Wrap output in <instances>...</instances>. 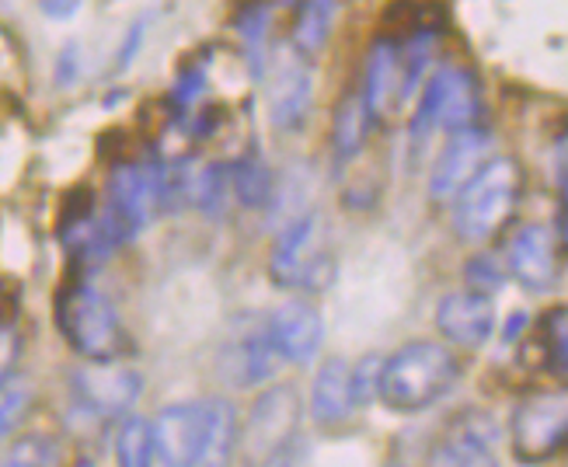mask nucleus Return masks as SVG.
<instances>
[{
	"label": "nucleus",
	"instance_id": "1",
	"mask_svg": "<svg viewBox=\"0 0 568 467\" xmlns=\"http://www.w3.org/2000/svg\"><path fill=\"white\" fill-rule=\"evenodd\" d=\"M460 377V359L447 342L415 338L384 359L377 398L398 415H415L436 405Z\"/></svg>",
	"mask_w": 568,
	"mask_h": 467
},
{
	"label": "nucleus",
	"instance_id": "2",
	"mask_svg": "<svg viewBox=\"0 0 568 467\" xmlns=\"http://www.w3.org/2000/svg\"><path fill=\"white\" fill-rule=\"evenodd\" d=\"M520 167L513 158H491L454 195V231L464 241H488L513 216L520 200Z\"/></svg>",
	"mask_w": 568,
	"mask_h": 467
},
{
	"label": "nucleus",
	"instance_id": "3",
	"mask_svg": "<svg viewBox=\"0 0 568 467\" xmlns=\"http://www.w3.org/2000/svg\"><path fill=\"white\" fill-rule=\"evenodd\" d=\"M60 332L91 363H115L122 346H126V332H122L119 311L102 290L91 283H73L60 293L57 304Z\"/></svg>",
	"mask_w": 568,
	"mask_h": 467
},
{
	"label": "nucleus",
	"instance_id": "4",
	"mask_svg": "<svg viewBox=\"0 0 568 467\" xmlns=\"http://www.w3.org/2000/svg\"><path fill=\"white\" fill-rule=\"evenodd\" d=\"M268 273L283 290L296 293H317L325 290L335 276V258L325 248V227L314 210L290 216V224L280 231Z\"/></svg>",
	"mask_w": 568,
	"mask_h": 467
},
{
	"label": "nucleus",
	"instance_id": "5",
	"mask_svg": "<svg viewBox=\"0 0 568 467\" xmlns=\"http://www.w3.org/2000/svg\"><path fill=\"white\" fill-rule=\"evenodd\" d=\"M509 444L524 464L551 460L568 447V387L534 390L513 408Z\"/></svg>",
	"mask_w": 568,
	"mask_h": 467
},
{
	"label": "nucleus",
	"instance_id": "6",
	"mask_svg": "<svg viewBox=\"0 0 568 467\" xmlns=\"http://www.w3.org/2000/svg\"><path fill=\"white\" fill-rule=\"evenodd\" d=\"M478 112H481V94L475 73L464 67H443L433 73L423 98H418V109L412 115V140L423 143L436 126L450 133L478 126Z\"/></svg>",
	"mask_w": 568,
	"mask_h": 467
},
{
	"label": "nucleus",
	"instance_id": "7",
	"mask_svg": "<svg viewBox=\"0 0 568 467\" xmlns=\"http://www.w3.org/2000/svg\"><path fill=\"white\" fill-rule=\"evenodd\" d=\"M296 429H301V395H296V387L268 384L248 412L237 450L255 464H265L293 444Z\"/></svg>",
	"mask_w": 568,
	"mask_h": 467
},
{
	"label": "nucleus",
	"instance_id": "8",
	"mask_svg": "<svg viewBox=\"0 0 568 467\" xmlns=\"http://www.w3.org/2000/svg\"><path fill=\"white\" fill-rule=\"evenodd\" d=\"M143 395V377L122 363H91L73 377V398L94 419H126Z\"/></svg>",
	"mask_w": 568,
	"mask_h": 467
},
{
	"label": "nucleus",
	"instance_id": "9",
	"mask_svg": "<svg viewBox=\"0 0 568 467\" xmlns=\"http://www.w3.org/2000/svg\"><path fill=\"white\" fill-rule=\"evenodd\" d=\"M488 161H491V133L488 130H481V126L454 130L433 164L429 195L436 203H454V195L471 182Z\"/></svg>",
	"mask_w": 568,
	"mask_h": 467
},
{
	"label": "nucleus",
	"instance_id": "10",
	"mask_svg": "<svg viewBox=\"0 0 568 467\" xmlns=\"http://www.w3.org/2000/svg\"><path fill=\"white\" fill-rule=\"evenodd\" d=\"M151 429H154V454L161 467H195L206 433V398L161 408Z\"/></svg>",
	"mask_w": 568,
	"mask_h": 467
},
{
	"label": "nucleus",
	"instance_id": "11",
	"mask_svg": "<svg viewBox=\"0 0 568 467\" xmlns=\"http://www.w3.org/2000/svg\"><path fill=\"white\" fill-rule=\"evenodd\" d=\"M265 332L276 342L283 363H293V366H311L321 346H325V317H321V311L304 297L283 301L273 311V317H268Z\"/></svg>",
	"mask_w": 568,
	"mask_h": 467
},
{
	"label": "nucleus",
	"instance_id": "12",
	"mask_svg": "<svg viewBox=\"0 0 568 467\" xmlns=\"http://www.w3.org/2000/svg\"><path fill=\"white\" fill-rule=\"evenodd\" d=\"M506 273L530 293H548L558 280V244L545 224H524L506 244Z\"/></svg>",
	"mask_w": 568,
	"mask_h": 467
},
{
	"label": "nucleus",
	"instance_id": "13",
	"mask_svg": "<svg viewBox=\"0 0 568 467\" xmlns=\"http://www.w3.org/2000/svg\"><path fill=\"white\" fill-rule=\"evenodd\" d=\"M436 328L454 349H481L496 332V304L471 290L447 293L436 307Z\"/></svg>",
	"mask_w": 568,
	"mask_h": 467
},
{
	"label": "nucleus",
	"instance_id": "14",
	"mask_svg": "<svg viewBox=\"0 0 568 467\" xmlns=\"http://www.w3.org/2000/svg\"><path fill=\"white\" fill-rule=\"evenodd\" d=\"M314 78L311 67L301 53H286L273 67V91H268V119L283 133H293L304 126L311 112Z\"/></svg>",
	"mask_w": 568,
	"mask_h": 467
},
{
	"label": "nucleus",
	"instance_id": "15",
	"mask_svg": "<svg viewBox=\"0 0 568 467\" xmlns=\"http://www.w3.org/2000/svg\"><path fill=\"white\" fill-rule=\"evenodd\" d=\"M311 419L321 426H338L356 412V395H353V363L332 356L317 366L314 384H311Z\"/></svg>",
	"mask_w": 568,
	"mask_h": 467
},
{
	"label": "nucleus",
	"instance_id": "16",
	"mask_svg": "<svg viewBox=\"0 0 568 467\" xmlns=\"http://www.w3.org/2000/svg\"><path fill=\"white\" fill-rule=\"evenodd\" d=\"M363 98L374 119H384L394 105H402V42L398 39L384 35L369 45Z\"/></svg>",
	"mask_w": 568,
	"mask_h": 467
},
{
	"label": "nucleus",
	"instance_id": "17",
	"mask_svg": "<svg viewBox=\"0 0 568 467\" xmlns=\"http://www.w3.org/2000/svg\"><path fill=\"white\" fill-rule=\"evenodd\" d=\"M241 444V423L227 398H206V433L195 467H234Z\"/></svg>",
	"mask_w": 568,
	"mask_h": 467
},
{
	"label": "nucleus",
	"instance_id": "18",
	"mask_svg": "<svg viewBox=\"0 0 568 467\" xmlns=\"http://www.w3.org/2000/svg\"><path fill=\"white\" fill-rule=\"evenodd\" d=\"M335 11H338V0H296L293 29H290L293 53H301L304 60L317 57L332 35Z\"/></svg>",
	"mask_w": 568,
	"mask_h": 467
},
{
	"label": "nucleus",
	"instance_id": "19",
	"mask_svg": "<svg viewBox=\"0 0 568 467\" xmlns=\"http://www.w3.org/2000/svg\"><path fill=\"white\" fill-rule=\"evenodd\" d=\"M369 126H374V115L366 109V98L363 91H353L345 94L338 109H335V119H332V146L342 161H353L366 140H369Z\"/></svg>",
	"mask_w": 568,
	"mask_h": 467
},
{
	"label": "nucleus",
	"instance_id": "20",
	"mask_svg": "<svg viewBox=\"0 0 568 467\" xmlns=\"http://www.w3.org/2000/svg\"><path fill=\"white\" fill-rule=\"evenodd\" d=\"M234 200L231 189V164H206L200 171H189L185 203H192L206 216H224L227 203Z\"/></svg>",
	"mask_w": 568,
	"mask_h": 467
},
{
	"label": "nucleus",
	"instance_id": "21",
	"mask_svg": "<svg viewBox=\"0 0 568 467\" xmlns=\"http://www.w3.org/2000/svg\"><path fill=\"white\" fill-rule=\"evenodd\" d=\"M283 366L286 363H283L276 342L268 338L265 328L244 338L241 356H237V380H241V387H268L280 377Z\"/></svg>",
	"mask_w": 568,
	"mask_h": 467
},
{
	"label": "nucleus",
	"instance_id": "22",
	"mask_svg": "<svg viewBox=\"0 0 568 467\" xmlns=\"http://www.w3.org/2000/svg\"><path fill=\"white\" fill-rule=\"evenodd\" d=\"M231 189H234V200L244 210H262L268 200H273L276 182H273L268 164L258 154H248L231 164Z\"/></svg>",
	"mask_w": 568,
	"mask_h": 467
},
{
	"label": "nucleus",
	"instance_id": "23",
	"mask_svg": "<svg viewBox=\"0 0 568 467\" xmlns=\"http://www.w3.org/2000/svg\"><path fill=\"white\" fill-rule=\"evenodd\" d=\"M429 467H499L491 444L478 433H457L433 447Z\"/></svg>",
	"mask_w": 568,
	"mask_h": 467
},
{
	"label": "nucleus",
	"instance_id": "24",
	"mask_svg": "<svg viewBox=\"0 0 568 467\" xmlns=\"http://www.w3.org/2000/svg\"><path fill=\"white\" fill-rule=\"evenodd\" d=\"M154 429L143 415H126L115 433V464L119 467H154Z\"/></svg>",
	"mask_w": 568,
	"mask_h": 467
},
{
	"label": "nucleus",
	"instance_id": "25",
	"mask_svg": "<svg viewBox=\"0 0 568 467\" xmlns=\"http://www.w3.org/2000/svg\"><path fill=\"white\" fill-rule=\"evenodd\" d=\"M32 398H36V387L29 377H18V374L0 377V444H8L18 433V426L24 423V415L32 408Z\"/></svg>",
	"mask_w": 568,
	"mask_h": 467
},
{
	"label": "nucleus",
	"instance_id": "26",
	"mask_svg": "<svg viewBox=\"0 0 568 467\" xmlns=\"http://www.w3.org/2000/svg\"><path fill=\"white\" fill-rule=\"evenodd\" d=\"M464 280H467V290L471 293H481V297H491L496 290H503L506 283V273L496 255H475L467 258L464 265Z\"/></svg>",
	"mask_w": 568,
	"mask_h": 467
},
{
	"label": "nucleus",
	"instance_id": "27",
	"mask_svg": "<svg viewBox=\"0 0 568 467\" xmlns=\"http://www.w3.org/2000/svg\"><path fill=\"white\" fill-rule=\"evenodd\" d=\"M381 370H384V359H381V356H363L359 363H353V395H356V408H359V405H369V402L377 398Z\"/></svg>",
	"mask_w": 568,
	"mask_h": 467
},
{
	"label": "nucleus",
	"instance_id": "28",
	"mask_svg": "<svg viewBox=\"0 0 568 467\" xmlns=\"http://www.w3.org/2000/svg\"><path fill=\"white\" fill-rule=\"evenodd\" d=\"M206 91V63H192L179 73V84H175V102L179 105H192L195 98Z\"/></svg>",
	"mask_w": 568,
	"mask_h": 467
},
{
	"label": "nucleus",
	"instance_id": "29",
	"mask_svg": "<svg viewBox=\"0 0 568 467\" xmlns=\"http://www.w3.org/2000/svg\"><path fill=\"white\" fill-rule=\"evenodd\" d=\"M143 35H146V18L133 21V29L126 32V42H122L119 57H115V70H126V67L133 63V57H136V49H140Z\"/></svg>",
	"mask_w": 568,
	"mask_h": 467
},
{
	"label": "nucleus",
	"instance_id": "30",
	"mask_svg": "<svg viewBox=\"0 0 568 467\" xmlns=\"http://www.w3.org/2000/svg\"><path fill=\"white\" fill-rule=\"evenodd\" d=\"M57 81L60 84H73V81H78V45H73V42L63 49V57L57 63Z\"/></svg>",
	"mask_w": 568,
	"mask_h": 467
},
{
	"label": "nucleus",
	"instance_id": "31",
	"mask_svg": "<svg viewBox=\"0 0 568 467\" xmlns=\"http://www.w3.org/2000/svg\"><path fill=\"white\" fill-rule=\"evenodd\" d=\"M81 4H84V0H39L42 14L57 18V21L70 18V14H78V8H81Z\"/></svg>",
	"mask_w": 568,
	"mask_h": 467
},
{
	"label": "nucleus",
	"instance_id": "32",
	"mask_svg": "<svg viewBox=\"0 0 568 467\" xmlns=\"http://www.w3.org/2000/svg\"><path fill=\"white\" fill-rule=\"evenodd\" d=\"M11 353H14V342L11 332L0 325V377H8V366H11Z\"/></svg>",
	"mask_w": 568,
	"mask_h": 467
},
{
	"label": "nucleus",
	"instance_id": "33",
	"mask_svg": "<svg viewBox=\"0 0 568 467\" xmlns=\"http://www.w3.org/2000/svg\"><path fill=\"white\" fill-rule=\"evenodd\" d=\"M0 467H45V460H39V457H29V454H24V450H18L14 457L0 460Z\"/></svg>",
	"mask_w": 568,
	"mask_h": 467
},
{
	"label": "nucleus",
	"instance_id": "34",
	"mask_svg": "<svg viewBox=\"0 0 568 467\" xmlns=\"http://www.w3.org/2000/svg\"><path fill=\"white\" fill-rule=\"evenodd\" d=\"M390 467H402V464H390Z\"/></svg>",
	"mask_w": 568,
	"mask_h": 467
}]
</instances>
